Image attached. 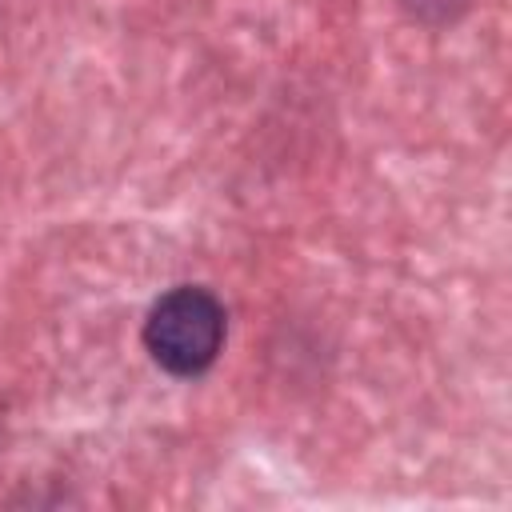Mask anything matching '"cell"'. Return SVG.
<instances>
[{
	"instance_id": "cell-2",
	"label": "cell",
	"mask_w": 512,
	"mask_h": 512,
	"mask_svg": "<svg viewBox=\"0 0 512 512\" xmlns=\"http://www.w3.org/2000/svg\"><path fill=\"white\" fill-rule=\"evenodd\" d=\"M404 4H408L412 12H424L428 4H444V0H404ZM448 4H452V0H448ZM456 4H464V0H456Z\"/></svg>"
},
{
	"instance_id": "cell-1",
	"label": "cell",
	"mask_w": 512,
	"mask_h": 512,
	"mask_svg": "<svg viewBox=\"0 0 512 512\" xmlns=\"http://www.w3.org/2000/svg\"><path fill=\"white\" fill-rule=\"evenodd\" d=\"M228 332L224 304L196 284H180L164 292L144 320L148 356L172 376H200L216 364Z\"/></svg>"
}]
</instances>
